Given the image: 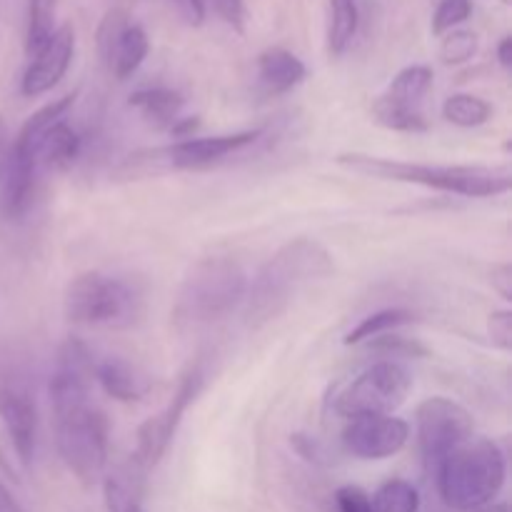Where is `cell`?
<instances>
[{
  "label": "cell",
  "instance_id": "836d02e7",
  "mask_svg": "<svg viewBox=\"0 0 512 512\" xmlns=\"http://www.w3.org/2000/svg\"><path fill=\"white\" fill-rule=\"evenodd\" d=\"M490 285L500 293L503 300H512V265L498 263L490 270Z\"/></svg>",
  "mask_w": 512,
  "mask_h": 512
},
{
  "label": "cell",
  "instance_id": "cb8c5ba5",
  "mask_svg": "<svg viewBox=\"0 0 512 512\" xmlns=\"http://www.w3.org/2000/svg\"><path fill=\"white\" fill-rule=\"evenodd\" d=\"M370 503H373V512H418L420 493L408 480L393 478L380 485Z\"/></svg>",
  "mask_w": 512,
  "mask_h": 512
},
{
  "label": "cell",
  "instance_id": "7a4b0ae2",
  "mask_svg": "<svg viewBox=\"0 0 512 512\" xmlns=\"http://www.w3.org/2000/svg\"><path fill=\"white\" fill-rule=\"evenodd\" d=\"M338 163L368 178L423 185V188L463 195V198H498L508 193L512 185L508 165H428L363 153H343L338 155Z\"/></svg>",
  "mask_w": 512,
  "mask_h": 512
},
{
  "label": "cell",
  "instance_id": "ab89813d",
  "mask_svg": "<svg viewBox=\"0 0 512 512\" xmlns=\"http://www.w3.org/2000/svg\"><path fill=\"white\" fill-rule=\"evenodd\" d=\"M470 512H510V508H508V503H490V505H483V508L470 510Z\"/></svg>",
  "mask_w": 512,
  "mask_h": 512
},
{
  "label": "cell",
  "instance_id": "4fadbf2b",
  "mask_svg": "<svg viewBox=\"0 0 512 512\" xmlns=\"http://www.w3.org/2000/svg\"><path fill=\"white\" fill-rule=\"evenodd\" d=\"M410 425L395 415H360L343 428V448L360 460H385L408 445Z\"/></svg>",
  "mask_w": 512,
  "mask_h": 512
},
{
  "label": "cell",
  "instance_id": "1f68e13d",
  "mask_svg": "<svg viewBox=\"0 0 512 512\" xmlns=\"http://www.w3.org/2000/svg\"><path fill=\"white\" fill-rule=\"evenodd\" d=\"M210 5L235 33H245V20H248L245 0H210Z\"/></svg>",
  "mask_w": 512,
  "mask_h": 512
},
{
  "label": "cell",
  "instance_id": "4316f807",
  "mask_svg": "<svg viewBox=\"0 0 512 512\" xmlns=\"http://www.w3.org/2000/svg\"><path fill=\"white\" fill-rule=\"evenodd\" d=\"M473 13V3L470 0H440L438 8L433 13V23H430V30L433 35H445L450 30H455L458 25H463L465 20Z\"/></svg>",
  "mask_w": 512,
  "mask_h": 512
},
{
  "label": "cell",
  "instance_id": "d6a6232c",
  "mask_svg": "<svg viewBox=\"0 0 512 512\" xmlns=\"http://www.w3.org/2000/svg\"><path fill=\"white\" fill-rule=\"evenodd\" d=\"M335 505L338 512H373V503H370V495L363 493L355 485H345L335 493Z\"/></svg>",
  "mask_w": 512,
  "mask_h": 512
},
{
  "label": "cell",
  "instance_id": "d6986e66",
  "mask_svg": "<svg viewBox=\"0 0 512 512\" xmlns=\"http://www.w3.org/2000/svg\"><path fill=\"white\" fill-rule=\"evenodd\" d=\"M130 108L138 110L150 125L155 128H173L175 120H180L185 98L178 90L170 88H140L130 95Z\"/></svg>",
  "mask_w": 512,
  "mask_h": 512
},
{
  "label": "cell",
  "instance_id": "30bf717a",
  "mask_svg": "<svg viewBox=\"0 0 512 512\" xmlns=\"http://www.w3.org/2000/svg\"><path fill=\"white\" fill-rule=\"evenodd\" d=\"M415 425H418V445L423 463L430 473L440 468L450 453L473 440L475 423L473 415L455 400L443 398H428L418 405L415 413Z\"/></svg>",
  "mask_w": 512,
  "mask_h": 512
},
{
  "label": "cell",
  "instance_id": "e0dca14e",
  "mask_svg": "<svg viewBox=\"0 0 512 512\" xmlns=\"http://www.w3.org/2000/svg\"><path fill=\"white\" fill-rule=\"evenodd\" d=\"M35 165L38 170H53V173H63L70 165L78 160L80 155V135L75 133L73 125H68L65 120L50 125L38 140H35L33 150Z\"/></svg>",
  "mask_w": 512,
  "mask_h": 512
},
{
  "label": "cell",
  "instance_id": "60d3db41",
  "mask_svg": "<svg viewBox=\"0 0 512 512\" xmlns=\"http://www.w3.org/2000/svg\"><path fill=\"white\" fill-rule=\"evenodd\" d=\"M500 3H503V5H510V3H512V0H500Z\"/></svg>",
  "mask_w": 512,
  "mask_h": 512
},
{
  "label": "cell",
  "instance_id": "f1b7e54d",
  "mask_svg": "<svg viewBox=\"0 0 512 512\" xmlns=\"http://www.w3.org/2000/svg\"><path fill=\"white\" fill-rule=\"evenodd\" d=\"M368 345L380 353L393 355V358H423V355H428V350L418 340H408L403 335H378V338L368 340Z\"/></svg>",
  "mask_w": 512,
  "mask_h": 512
},
{
  "label": "cell",
  "instance_id": "4dcf8cb0",
  "mask_svg": "<svg viewBox=\"0 0 512 512\" xmlns=\"http://www.w3.org/2000/svg\"><path fill=\"white\" fill-rule=\"evenodd\" d=\"M488 338L498 350H512V313L508 308L493 310L488 315Z\"/></svg>",
  "mask_w": 512,
  "mask_h": 512
},
{
  "label": "cell",
  "instance_id": "44dd1931",
  "mask_svg": "<svg viewBox=\"0 0 512 512\" xmlns=\"http://www.w3.org/2000/svg\"><path fill=\"white\" fill-rule=\"evenodd\" d=\"M103 500L108 512H145L140 478H133V473L105 475Z\"/></svg>",
  "mask_w": 512,
  "mask_h": 512
},
{
  "label": "cell",
  "instance_id": "9a60e30c",
  "mask_svg": "<svg viewBox=\"0 0 512 512\" xmlns=\"http://www.w3.org/2000/svg\"><path fill=\"white\" fill-rule=\"evenodd\" d=\"M258 90L265 98H280L308 78V68L285 48H268L258 55Z\"/></svg>",
  "mask_w": 512,
  "mask_h": 512
},
{
  "label": "cell",
  "instance_id": "3957f363",
  "mask_svg": "<svg viewBox=\"0 0 512 512\" xmlns=\"http://www.w3.org/2000/svg\"><path fill=\"white\" fill-rule=\"evenodd\" d=\"M248 275L230 255L195 260L183 275L173 305V325L180 333H198L228 318L245 300Z\"/></svg>",
  "mask_w": 512,
  "mask_h": 512
},
{
  "label": "cell",
  "instance_id": "603a6c76",
  "mask_svg": "<svg viewBox=\"0 0 512 512\" xmlns=\"http://www.w3.org/2000/svg\"><path fill=\"white\" fill-rule=\"evenodd\" d=\"M415 315L405 308H385L378 310V313L368 315V318L360 320L348 335H345L343 343L345 345H358V343H368V340L378 338V335H388L390 330L400 328V325L413 323Z\"/></svg>",
  "mask_w": 512,
  "mask_h": 512
},
{
  "label": "cell",
  "instance_id": "9c48e42d",
  "mask_svg": "<svg viewBox=\"0 0 512 512\" xmlns=\"http://www.w3.org/2000/svg\"><path fill=\"white\" fill-rule=\"evenodd\" d=\"M413 375L395 360H380L350 380L348 388L335 398V410L343 418L360 415H393L408 400Z\"/></svg>",
  "mask_w": 512,
  "mask_h": 512
},
{
  "label": "cell",
  "instance_id": "8d00e7d4",
  "mask_svg": "<svg viewBox=\"0 0 512 512\" xmlns=\"http://www.w3.org/2000/svg\"><path fill=\"white\" fill-rule=\"evenodd\" d=\"M200 128V118H180L175 120V125L170 128V133L175 135V138H193L195 130Z\"/></svg>",
  "mask_w": 512,
  "mask_h": 512
},
{
  "label": "cell",
  "instance_id": "7c38bea8",
  "mask_svg": "<svg viewBox=\"0 0 512 512\" xmlns=\"http://www.w3.org/2000/svg\"><path fill=\"white\" fill-rule=\"evenodd\" d=\"M203 378L205 375L200 363L190 365L183 373V378H180L178 390L173 393L170 403L155 418H148L140 425L138 435H135L138 438V445H135V468L153 470L165 458L180 423H183V415L188 413V408L195 403L200 390H203Z\"/></svg>",
  "mask_w": 512,
  "mask_h": 512
},
{
  "label": "cell",
  "instance_id": "e575fe53",
  "mask_svg": "<svg viewBox=\"0 0 512 512\" xmlns=\"http://www.w3.org/2000/svg\"><path fill=\"white\" fill-rule=\"evenodd\" d=\"M173 5L188 25L198 28L205 23V0H173Z\"/></svg>",
  "mask_w": 512,
  "mask_h": 512
},
{
  "label": "cell",
  "instance_id": "74e56055",
  "mask_svg": "<svg viewBox=\"0 0 512 512\" xmlns=\"http://www.w3.org/2000/svg\"><path fill=\"white\" fill-rule=\"evenodd\" d=\"M495 55H498V63L503 65L505 70H510L512 65V38L510 35H503L498 43V48H495Z\"/></svg>",
  "mask_w": 512,
  "mask_h": 512
},
{
  "label": "cell",
  "instance_id": "ba28073f",
  "mask_svg": "<svg viewBox=\"0 0 512 512\" xmlns=\"http://www.w3.org/2000/svg\"><path fill=\"white\" fill-rule=\"evenodd\" d=\"M0 423L20 463H33L40 428L38 400L28 368L13 350L0 355Z\"/></svg>",
  "mask_w": 512,
  "mask_h": 512
},
{
  "label": "cell",
  "instance_id": "5bb4252c",
  "mask_svg": "<svg viewBox=\"0 0 512 512\" xmlns=\"http://www.w3.org/2000/svg\"><path fill=\"white\" fill-rule=\"evenodd\" d=\"M75 53V30L73 25L65 23L60 28H55V33L50 35L48 43L33 55V63L28 65L23 75V83L20 90L28 98H38V95L48 93L55 85L63 80V75L68 73L70 60Z\"/></svg>",
  "mask_w": 512,
  "mask_h": 512
},
{
  "label": "cell",
  "instance_id": "2e32d148",
  "mask_svg": "<svg viewBox=\"0 0 512 512\" xmlns=\"http://www.w3.org/2000/svg\"><path fill=\"white\" fill-rule=\"evenodd\" d=\"M95 380L105 395L118 403H138L150 393V378L138 368V365L128 363L123 358L95 360Z\"/></svg>",
  "mask_w": 512,
  "mask_h": 512
},
{
  "label": "cell",
  "instance_id": "52a82bcc",
  "mask_svg": "<svg viewBox=\"0 0 512 512\" xmlns=\"http://www.w3.org/2000/svg\"><path fill=\"white\" fill-rule=\"evenodd\" d=\"M258 138H263V130H243V133L213 135V138H185L175 140L160 148L138 150L128 155L120 165L123 178H145L150 173H165V170H203L223 163L230 155L250 148Z\"/></svg>",
  "mask_w": 512,
  "mask_h": 512
},
{
  "label": "cell",
  "instance_id": "277c9868",
  "mask_svg": "<svg viewBox=\"0 0 512 512\" xmlns=\"http://www.w3.org/2000/svg\"><path fill=\"white\" fill-rule=\"evenodd\" d=\"M65 318L83 328H133L145 313V290L125 275L88 270L65 288Z\"/></svg>",
  "mask_w": 512,
  "mask_h": 512
},
{
  "label": "cell",
  "instance_id": "d590c367",
  "mask_svg": "<svg viewBox=\"0 0 512 512\" xmlns=\"http://www.w3.org/2000/svg\"><path fill=\"white\" fill-rule=\"evenodd\" d=\"M10 150H13V138H10V130L5 125V120L0 118V175L5 173V165L10 160Z\"/></svg>",
  "mask_w": 512,
  "mask_h": 512
},
{
  "label": "cell",
  "instance_id": "484cf974",
  "mask_svg": "<svg viewBox=\"0 0 512 512\" xmlns=\"http://www.w3.org/2000/svg\"><path fill=\"white\" fill-rule=\"evenodd\" d=\"M440 38L443 40H440L438 58H440V63L450 65V68L473 60L475 53H478V48H480V38H478V33H473V30L455 28V30H450V33L440 35Z\"/></svg>",
  "mask_w": 512,
  "mask_h": 512
},
{
  "label": "cell",
  "instance_id": "5b68a950",
  "mask_svg": "<svg viewBox=\"0 0 512 512\" xmlns=\"http://www.w3.org/2000/svg\"><path fill=\"white\" fill-rule=\"evenodd\" d=\"M508 478V460L493 440H468L435 470L438 493L448 508L478 510L495 503Z\"/></svg>",
  "mask_w": 512,
  "mask_h": 512
},
{
  "label": "cell",
  "instance_id": "6da1fadb",
  "mask_svg": "<svg viewBox=\"0 0 512 512\" xmlns=\"http://www.w3.org/2000/svg\"><path fill=\"white\" fill-rule=\"evenodd\" d=\"M333 255L313 238H295L275 250L245 293V325L253 330L273 323L313 283L330 278Z\"/></svg>",
  "mask_w": 512,
  "mask_h": 512
},
{
  "label": "cell",
  "instance_id": "d4e9b609",
  "mask_svg": "<svg viewBox=\"0 0 512 512\" xmlns=\"http://www.w3.org/2000/svg\"><path fill=\"white\" fill-rule=\"evenodd\" d=\"M60 0H30L28 3V33H25V50L35 55L50 35L55 33V10Z\"/></svg>",
  "mask_w": 512,
  "mask_h": 512
},
{
  "label": "cell",
  "instance_id": "7402d4cb",
  "mask_svg": "<svg viewBox=\"0 0 512 512\" xmlns=\"http://www.w3.org/2000/svg\"><path fill=\"white\" fill-rule=\"evenodd\" d=\"M443 118L458 128H480L493 118V105L473 93H455L443 103Z\"/></svg>",
  "mask_w": 512,
  "mask_h": 512
},
{
  "label": "cell",
  "instance_id": "f35d334b",
  "mask_svg": "<svg viewBox=\"0 0 512 512\" xmlns=\"http://www.w3.org/2000/svg\"><path fill=\"white\" fill-rule=\"evenodd\" d=\"M0 512H28L13 498V493L3 483H0Z\"/></svg>",
  "mask_w": 512,
  "mask_h": 512
},
{
  "label": "cell",
  "instance_id": "8fae6325",
  "mask_svg": "<svg viewBox=\"0 0 512 512\" xmlns=\"http://www.w3.org/2000/svg\"><path fill=\"white\" fill-rule=\"evenodd\" d=\"M435 73L430 65H408L393 78L383 95L373 103V118L383 128L398 133H423L428 130L423 103L433 90Z\"/></svg>",
  "mask_w": 512,
  "mask_h": 512
},
{
  "label": "cell",
  "instance_id": "8992f818",
  "mask_svg": "<svg viewBox=\"0 0 512 512\" xmlns=\"http://www.w3.org/2000/svg\"><path fill=\"white\" fill-rule=\"evenodd\" d=\"M55 448L65 468L83 485H95L108 465V420L90 403V395L50 403Z\"/></svg>",
  "mask_w": 512,
  "mask_h": 512
},
{
  "label": "cell",
  "instance_id": "83f0119b",
  "mask_svg": "<svg viewBox=\"0 0 512 512\" xmlns=\"http://www.w3.org/2000/svg\"><path fill=\"white\" fill-rule=\"evenodd\" d=\"M290 445H293V450L300 455V458L318 465V468H328V465H333V453H330L328 445H325L320 438H315V435L295 433L290 435Z\"/></svg>",
  "mask_w": 512,
  "mask_h": 512
},
{
  "label": "cell",
  "instance_id": "f546056e",
  "mask_svg": "<svg viewBox=\"0 0 512 512\" xmlns=\"http://www.w3.org/2000/svg\"><path fill=\"white\" fill-rule=\"evenodd\" d=\"M128 25V15L123 13V10L113 8L108 15L103 18V23H100L98 28V50H100V58H108L110 48H113V43L118 40V35L123 33V28Z\"/></svg>",
  "mask_w": 512,
  "mask_h": 512
},
{
  "label": "cell",
  "instance_id": "ffe728a7",
  "mask_svg": "<svg viewBox=\"0 0 512 512\" xmlns=\"http://www.w3.org/2000/svg\"><path fill=\"white\" fill-rule=\"evenodd\" d=\"M358 23V0H330L328 50L333 58H340L350 48L355 33H358Z\"/></svg>",
  "mask_w": 512,
  "mask_h": 512
},
{
  "label": "cell",
  "instance_id": "ac0fdd59",
  "mask_svg": "<svg viewBox=\"0 0 512 512\" xmlns=\"http://www.w3.org/2000/svg\"><path fill=\"white\" fill-rule=\"evenodd\" d=\"M150 53V40L145 33L143 25L128 23L123 28V33L118 35V40L110 48L108 58L103 60L108 65L110 73L115 75V80H128L138 73V68L143 65V60Z\"/></svg>",
  "mask_w": 512,
  "mask_h": 512
}]
</instances>
